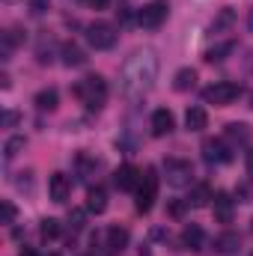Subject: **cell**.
<instances>
[{
    "label": "cell",
    "instance_id": "1",
    "mask_svg": "<svg viewBox=\"0 0 253 256\" xmlns=\"http://www.w3.org/2000/svg\"><path fill=\"white\" fill-rule=\"evenodd\" d=\"M158 80V54L155 48H137L122 66L120 90L128 102H140Z\"/></svg>",
    "mask_w": 253,
    "mask_h": 256
},
{
    "label": "cell",
    "instance_id": "2",
    "mask_svg": "<svg viewBox=\"0 0 253 256\" xmlns=\"http://www.w3.org/2000/svg\"><path fill=\"white\" fill-rule=\"evenodd\" d=\"M74 96H78L90 110H98V108H104V102H108V80H104L102 74H86L84 80H78Z\"/></svg>",
    "mask_w": 253,
    "mask_h": 256
},
{
    "label": "cell",
    "instance_id": "3",
    "mask_svg": "<svg viewBox=\"0 0 253 256\" xmlns=\"http://www.w3.org/2000/svg\"><path fill=\"white\" fill-rule=\"evenodd\" d=\"M238 96H242V86H238V84L220 80V84H212V86L202 92V102H206V104H214V108H226V104H232Z\"/></svg>",
    "mask_w": 253,
    "mask_h": 256
},
{
    "label": "cell",
    "instance_id": "4",
    "mask_svg": "<svg viewBox=\"0 0 253 256\" xmlns=\"http://www.w3.org/2000/svg\"><path fill=\"white\" fill-rule=\"evenodd\" d=\"M155 196H158V173L155 167H146L137 185V212H149L155 206Z\"/></svg>",
    "mask_w": 253,
    "mask_h": 256
},
{
    "label": "cell",
    "instance_id": "5",
    "mask_svg": "<svg viewBox=\"0 0 253 256\" xmlns=\"http://www.w3.org/2000/svg\"><path fill=\"white\" fill-rule=\"evenodd\" d=\"M167 15H170L167 0H152V3H146V6L137 12V24L146 27V30H158V27L167 21Z\"/></svg>",
    "mask_w": 253,
    "mask_h": 256
},
{
    "label": "cell",
    "instance_id": "6",
    "mask_svg": "<svg viewBox=\"0 0 253 256\" xmlns=\"http://www.w3.org/2000/svg\"><path fill=\"white\" fill-rule=\"evenodd\" d=\"M86 42L96 51H110L116 45V30L110 24H104V21H96V24L86 27Z\"/></svg>",
    "mask_w": 253,
    "mask_h": 256
},
{
    "label": "cell",
    "instance_id": "7",
    "mask_svg": "<svg viewBox=\"0 0 253 256\" xmlns=\"http://www.w3.org/2000/svg\"><path fill=\"white\" fill-rule=\"evenodd\" d=\"M164 176L173 188H185L194 179V170H190V161H182V158H167L164 161Z\"/></svg>",
    "mask_w": 253,
    "mask_h": 256
},
{
    "label": "cell",
    "instance_id": "8",
    "mask_svg": "<svg viewBox=\"0 0 253 256\" xmlns=\"http://www.w3.org/2000/svg\"><path fill=\"white\" fill-rule=\"evenodd\" d=\"M202 158H206L208 164H226V161L232 158V152H230V146H226L224 140L208 137V140L202 143Z\"/></svg>",
    "mask_w": 253,
    "mask_h": 256
},
{
    "label": "cell",
    "instance_id": "9",
    "mask_svg": "<svg viewBox=\"0 0 253 256\" xmlns=\"http://www.w3.org/2000/svg\"><path fill=\"white\" fill-rule=\"evenodd\" d=\"M128 248V230L122 226H110L108 232H104V254L114 256V254H122Z\"/></svg>",
    "mask_w": 253,
    "mask_h": 256
},
{
    "label": "cell",
    "instance_id": "10",
    "mask_svg": "<svg viewBox=\"0 0 253 256\" xmlns=\"http://www.w3.org/2000/svg\"><path fill=\"white\" fill-rule=\"evenodd\" d=\"M214 218L220 220V224H232V212H236V200L230 196L226 191H218L214 196Z\"/></svg>",
    "mask_w": 253,
    "mask_h": 256
},
{
    "label": "cell",
    "instance_id": "11",
    "mask_svg": "<svg viewBox=\"0 0 253 256\" xmlns=\"http://www.w3.org/2000/svg\"><path fill=\"white\" fill-rule=\"evenodd\" d=\"M114 182H116L120 191H137V185H140V173H137V167L122 164V167L114 173Z\"/></svg>",
    "mask_w": 253,
    "mask_h": 256
},
{
    "label": "cell",
    "instance_id": "12",
    "mask_svg": "<svg viewBox=\"0 0 253 256\" xmlns=\"http://www.w3.org/2000/svg\"><path fill=\"white\" fill-rule=\"evenodd\" d=\"M68 191H72L68 176H66V173H51V179H48V194H51V200H54V202H66V200H68Z\"/></svg>",
    "mask_w": 253,
    "mask_h": 256
},
{
    "label": "cell",
    "instance_id": "13",
    "mask_svg": "<svg viewBox=\"0 0 253 256\" xmlns=\"http://www.w3.org/2000/svg\"><path fill=\"white\" fill-rule=\"evenodd\" d=\"M202 244H206L202 226H200V224H188V226L182 230V248H188V250H202Z\"/></svg>",
    "mask_w": 253,
    "mask_h": 256
},
{
    "label": "cell",
    "instance_id": "14",
    "mask_svg": "<svg viewBox=\"0 0 253 256\" xmlns=\"http://www.w3.org/2000/svg\"><path fill=\"white\" fill-rule=\"evenodd\" d=\"M149 126H152V134H155V137H164V134H170V131H173L176 120H173V114H170V110H164V108H161V110H155V114H152V122H149Z\"/></svg>",
    "mask_w": 253,
    "mask_h": 256
},
{
    "label": "cell",
    "instance_id": "15",
    "mask_svg": "<svg viewBox=\"0 0 253 256\" xmlns=\"http://www.w3.org/2000/svg\"><path fill=\"white\" fill-rule=\"evenodd\" d=\"M238 248H242V236L238 232H220L214 238V250L218 254H236Z\"/></svg>",
    "mask_w": 253,
    "mask_h": 256
},
{
    "label": "cell",
    "instance_id": "16",
    "mask_svg": "<svg viewBox=\"0 0 253 256\" xmlns=\"http://www.w3.org/2000/svg\"><path fill=\"white\" fill-rule=\"evenodd\" d=\"M194 86H196V72H194V68H179V72L173 74V90L188 92Z\"/></svg>",
    "mask_w": 253,
    "mask_h": 256
},
{
    "label": "cell",
    "instance_id": "17",
    "mask_svg": "<svg viewBox=\"0 0 253 256\" xmlns=\"http://www.w3.org/2000/svg\"><path fill=\"white\" fill-rule=\"evenodd\" d=\"M60 57H63V66H84L86 63V57H84V51L74 45V42H66L63 48H60Z\"/></svg>",
    "mask_w": 253,
    "mask_h": 256
},
{
    "label": "cell",
    "instance_id": "18",
    "mask_svg": "<svg viewBox=\"0 0 253 256\" xmlns=\"http://www.w3.org/2000/svg\"><path fill=\"white\" fill-rule=\"evenodd\" d=\"M104 208H108V194H104V188H92V191L86 194V212L102 214Z\"/></svg>",
    "mask_w": 253,
    "mask_h": 256
},
{
    "label": "cell",
    "instance_id": "19",
    "mask_svg": "<svg viewBox=\"0 0 253 256\" xmlns=\"http://www.w3.org/2000/svg\"><path fill=\"white\" fill-rule=\"evenodd\" d=\"M185 126H188V131H202V128L208 126V114H206L202 108H188Z\"/></svg>",
    "mask_w": 253,
    "mask_h": 256
},
{
    "label": "cell",
    "instance_id": "20",
    "mask_svg": "<svg viewBox=\"0 0 253 256\" xmlns=\"http://www.w3.org/2000/svg\"><path fill=\"white\" fill-rule=\"evenodd\" d=\"M232 24H236V9H230V6H226V9H220V15L212 21L208 33H224V30H230Z\"/></svg>",
    "mask_w": 253,
    "mask_h": 256
},
{
    "label": "cell",
    "instance_id": "21",
    "mask_svg": "<svg viewBox=\"0 0 253 256\" xmlns=\"http://www.w3.org/2000/svg\"><path fill=\"white\" fill-rule=\"evenodd\" d=\"M232 51H236V42H232V39H226V42H220V45L208 48V51H206V60H208V63H220V60H224L226 54H232Z\"/></svg>",
    "mask_w": 253,
    "mask_h": 256
},
{
    "label": "cell",
    "instance_id": "22",
    "mask_svg": "<svg viewBox=\"0 0 253 256\" xmlns=\"http://www.w3.org/2000/svg\"><path fill=\"white\" fill-rule=\"evenodd\" d=\"M74 167H78V176H80V179H90V176L96 173L98 161H96V158H90L86 152H80V155L74 158Z\"/></svg>",
    "mask_w": 253,
    "mask_h": 256
},
{
    "label": "cell",
    "instance_id": "23",
    "mask_svg": "<svg viewBox=\"0 0 253 256\" xmlns=\"http://www.w3.org/2000/svg\"><path fill=\"white\" fill-rule=\"evenodd\" d=\"M36 108L39 110H54L57 108V102H60V96H57V90H42V92H36Z\"/></svg>",
    "mask_w": 253,
    "mask_h": 256
},
{
    "label": "cell",
    "instance_id": "24",
    "mask_svg": "<svg viewBox=\"0 0 253 256\" xmlns=\"http://www.w3.org/2000/svg\"><path fill=\"white\" fill-rule=\"evenodd\" d=\"M226 137H230L232 143H248V140H250V128L244 126V122H230V126H226Z\"/></svg>",
    "mask_w": 253,
    "mask_h": 256
},
{
    "label": "cell",
    "instance_id": "25",
    "mask_svg": "<svg viewBox=\"0 0 253 256\" xmlns=\"http://www.w3.org/2000/svg\"><path fill=\"white\" fill-rule=\"evenodd\" d=\"M208 200H212V191H208V185H196L188 196V206L194 208H202V206H208Z\"/></svg>",
    "mask_w": 253,
    "mask_h": 256
},
{
    "label": "cell",
    "instance_id": "26",
    "mask_svg": "<svg viewBox=\"0 0 253 256\" xmlns=\"http://www.w3.org/2000/svg\"><path fill=\"white\" fill-rule=\"evenodd\" d=\"M24 143H27L24 137H9V140H6V146H3V158H6V161H12V158L24 149Z\"/></svg>",
    "mask_w": 253,
    "mask_h": 256
},
{
    "label": "cell",
    "instance_id": "27",
    "mask_svg": "<svg viewBox=\"0 0 253 256\" xmlns=\"http://www.w3.org/2000/svg\"><path fill=\"white\" fill-rule=\"evenodd\" d=\"M60 232H63V226H60L57 218H45L42 220V238H57Z\"/></svg>",
    "mask_w": 253,
    "mask_h": 256
},
{
    "label": "cell",
    "instance_id": "28",
    "mask_svg": "<svg viewBox=\"0 0 253 256\" xmlns=\"http://www.w3.org/2000/svg\"><path fill=\"white\" fill-rule=\"evenodd\" d=\"M15 206L9 202V200H3V224H15Z\"/></svg>",
    "mask_w": 253,
    "mask_h": 256
},
{
    "label": "cell",
    "instance_id": "29",
    "mask_svg": "<svg viewBox=\"0 0 253 256\" xmlns=\"http://www.w3.org/2000/svg\"><path fill=\"white\" fill-rule=\"evenodd\" d=\"M68 224H72V230L78 232V230H84V212L80 208H74L72 214H68Z\"/></svg>",
    "mask_w": 253,
    "mask_h": 256
},
{
    "label": "cell",
    "instance_id": "30",
    "mask_svg": "<svg viewBox=\"0 0 253 256\" xmlns=\"http://www.w3.org/2000/svg\"><path fill=\"white\" fill-rule=\"evenodd\" d=\"M48 3H51V0H30V12H33V15H42V12L48 9Z\"/></svg>",
    "mask_w": 253,
    "mask_h": 256
},
{
    "label": "cell",
    "instance_id": "31",
    "mask_svg": "<svg viewBox=\"0 0 253 256\" xmlns=\"http://www.w3.org/2000/svg\"><path fill=\"white\" fill-rule=\"evenodd\" d=\"M15 122H18V114H15V110H6V114H3V126L12 128Z\"/></svg>",
    "mask_w": 253,
    "mask_h": 256
},
{
    "label": "cell",
    "instance_id": "32",
    "mask_svg": "<svg viewBox=\"0 0 253 256\" xmlns=\"http://www.w3.org/2000/svg\"><path fill=\"white\" fill-rule=\"evenodd\" d=\"M86 6H90V9H108L110 0H86Z\"/></svg>",
    "mask_w": 253,
    "mask_h": 256
},
{
    "label": "cell",
    "instance_id": "33",
    "mask_svg": "<svg viewBox=\"0 0 253 256\" xmlns=\"http://www.w3.org/2000/svg\"><path fill=\"white\" fill-rule=\"evenodd\" d=\"M238 196H242V202H248V196H250V188H248V185H242V188H238Z\"/></svg>",
    "mask_w": 253,
    "mask_h": 256
},
{
    "label": "cell",
    "instance_id": "34",
    "mask_svg": "<svg viewBox=\"0 0 253 256\" xmlns=\"http://www.w3.org/2000/svg\"><path fill=\"white\" fill-rule=\"evenodd\" d=\"M248 173H250V176H253V149H250V152H248Z\"/></svg>",
    "mask_w": 253,
    "mask_h": 256
},
{
    "label": "cell",
    "instance_id": "35",
    "mask_svg": "<svg viewBox=\"0 0 253 256\" xmlns=\"http://www.w3.org/2000/svg\"><path fill=\"white\" fill-rule=\"evenodd\" d=\"M48 256H60V254H48Z\"/></svg>",
    "mask_w": 253,
    "mask_h": 256
}]
</instances>
